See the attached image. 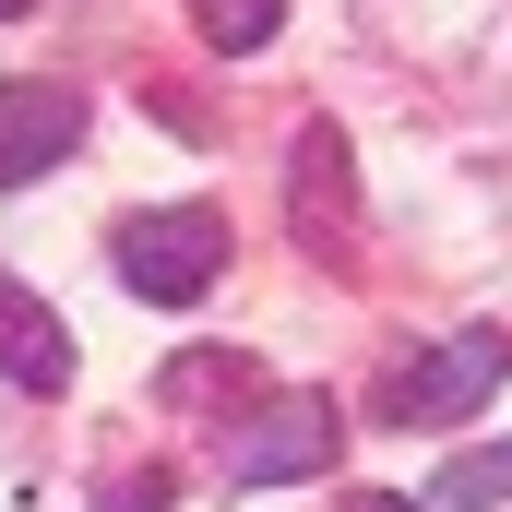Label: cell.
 Segmentation results:
<instances>
[{
	"instance_id": "obj_1",
	"label": "cell",
	"mask_w": 512,
	"mask_h": 512,
	"mask_svg": "<svg viewBox=\"0 0 512 512\" xmlns=\"http://www.w3.org/2000/svg\"><path fill=\"white\" fill-rule=\"evenodd\" d=\"M120 274H131V298L191 310V298L227 274V215H215V203H143L120 227Z\"/></svg>"
},
{
	"instance_id": "obj_2",
	"label": "cell",
	"mask_w": 512,
	"mask_h": 512,
	"mask_svg": "<svg viewBox=\"0 0 512 512\" xmlns=\"http://www.w3.org/2000/svg\"><path fill=\"white\" fill-rule=\"evenodd\" d=\"M512 382V334L489 322H465L453 346H429V358H405L382 382V429H453V417H477L489 393Z\"/></svg>"
},
{
	"instance_id": "obj_3",
	"label": "cell",
	"mask_w": 512,
	"mask_h": 512,
	"mask_svg": "<svg viewBox=\"0 0 512 512\" xmlns=\"http://www.w3.org/2000/svg\"><path fill=\"white\" fill-rule=\"evenodd\" d=\"M334 441H346V417L322 405V393H274L262 417L227 429V489H286V477H322L334 465Z\"/></svg>"
},
{
	"instance_id": "obj_4",
	"label": "cell",
	"mask_w": 512,
	"mask_h": 512,
	"mask_svg": "<svg viewBox=\"0 0 512 512\" xmlns=\"http://www.w3.org/2000/svg\"><path fill=\"white\" fill-rule=\"evenodd\" d=\"M72 143H84V96L72 84H36V72L0 84V191H36Z\"/></svg>"
},
{
	"instance_id": "obj_5",
	"label": "cell",
	"mask_w": 512,
	"mask_h": 512,
	"mask_svg": "<svg viewBox=\"0 0 512 512\" xmlns=\"http://www.w3.org/2000/svg\"><path fill=\"white\" fill-rule=\"evenodd\" d=\"M286 203H298V239L310 251H358V215H346V131L334 120H310L298 131V155H286Z\"/></svg>"
},
{
	"instance_id": "obj_6",
	"label": "cell",
	"mask_w": 512,
	"mask_h": 512,
	"mask_svg": "<svg viewBox=\"0 0 512 512\" xmlns=\"http://www.w3.org/2000/svg\"><path fill=\"white\" fill-rule=\"evenodd\" d=\"M0 382H24V393L72 382V322H60L36 286H12V274H0Z\"/></svg>"
},
{
	"instance_id": "obj_7",
	"label": "cell",
	"mask_w": 512,
	"mask_h": 512,
	"mask_svg": "<svg viewBox=\"0 0 512 512\" xmlns=\"http://www.w3.org/2000/svg\"><path fill=\"white\" fill-rule=\"evenodd\" d=\"M512 501V441H489V453H453L441 477H429V512H501Z\"/></svg>"
},
{
	"instance_id": "obj_8",
	"label": "cell",
	"mask_w": 512,
	"mask_h": 512,
	"mask_svg": "<svg viewBox=\"0 0 512 512\" xmlns=\"http://www.w3.org/2000/svg\"><path fill=\"white\" fill-rule=\"evenodd\" d=\"M274 12H286V0H191V24H203V48H227V60H251L262 36H274Z\"/></svg>"
},
{
	"instance_id": "obj_9",
	"label": "cell",
	"mask_w": 512,
	"mask_h": 512,
	"mask_svg": "<svg viewBox=\"0 0 512 512\" xmlns=\"http://www.w3.org/2000/svg\"><path fill=\"white\" fill-rule=\"evenodd\" d=\"M251 382V358H227V346H203V358H167V405H215V393Z\"/></svg>"
},
{
	"instance_id": "obj_10",
	"label": "cell",
	"mask_w": 512,
	"mask_h": 512,
	"mask_svg": "<svg viewBox=\"0 0 512 512\" xmlns=\"http://www.w3.org/2000/svg\"><path fill=\"white\" fill-rule=\"evenodd\" d=\"M96 512H167V477H155V465H143V477H108Z\"/></svg>"
},
{
	"instance_id": "obj_11",
	"label": "cell",
	"mask_w": 512,
	"mask_h": 512,
	"mask_svg": "<svg viewBox=\"0 0 512 512\" xmlns=\"http://www.w3.org/2000/svg\"><path fill=\"white\" fill-rule=\"evenodd\" d=\"M346 512H417V501H405V489H358Z\"/></svg>"
},
{
	"instance_id": "obj_12",
	"label": "cell",
	"mask_w": 512,
	"mask_h": 512,
	"mask_svg": "<svg viewBox=\"0 0 512 512\" xmlns=\"http://www.w3.org/2000/svg\"><path fill=\"white\" fill-rule=\"evenodd\" d=\"M12 12H36V0H0V24H12Z\"/></svg>"
}]
</instances>
